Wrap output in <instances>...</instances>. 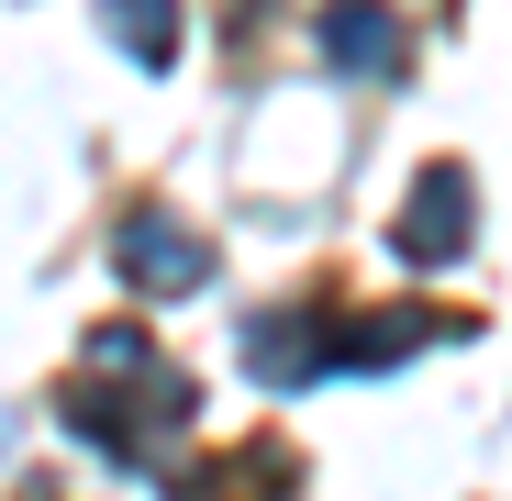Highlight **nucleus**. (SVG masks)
I'll list each match as a JSON object with an SVG mask.
<instances>
[{"label":"nucleus","instance_id":"nucleus-4","mask_svg":"<svg viewBox=\"0 0 512 501\" xmlns=\"http://www.w3.org/2000/svg\"><path fill=\"white\" fill-rule=\"evenodd\" d=\"M112 23H123L134 45H156V34H167V0H112Z\"/></svg>","mask_w":512,"mask_h":501},{"label":"nucleus","instance_id":"nucleus-1","mask_svg":"<svg viewBox=\"0 0 512 501\" xmlns=\"http://www.w3.org/2000/svg\"><path fill=\"white\" fill-rule=\"evenodd\" d=\"M457 223H468V190H457V179H435V190L412 201V234H401V245H412V257H446Z\"/></svg>","mask_w":512,"mask_h":501},{"label":"nucleus","instance_id":"nucleus-3","mask_svg":"<svg viewBox=\"0 0 512 501\" xmlns=\"http://www.w3.org/2000/svg\"><path fill=\"white\" fill-rule=\"evenodd\" d=\"M334 56L346 67H390V23L379 12H334Z\"/></svg>","mask_w":512,"mask_h":501},{"label":"nucleus","instance_id":"nucleus-2","mask_svg":"<svg viewBox=\"0 0 512 501\" xmlns=\"http://www.w3.org/2000/svg\"><path fill=\"white\" fill-rule=\"evenodd\" d=\"M123 257H134L145 279H201V245H167V223H134V234H123Z\"/></svg>","mask_w":512,"mask_h":501}]
</instances>
